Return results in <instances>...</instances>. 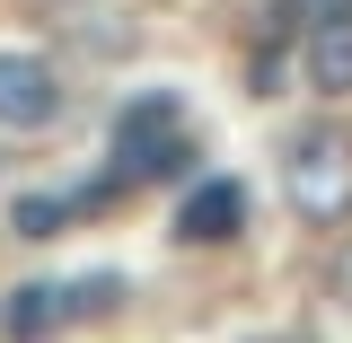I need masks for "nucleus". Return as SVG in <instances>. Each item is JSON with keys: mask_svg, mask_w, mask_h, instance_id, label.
<instances>
[{"mask_svg": "<svg viewBox=\"0 0 352 343\" xmlns=\"http://www.w3.org/2000/svg\"><path fill=\"white\" fill-rule=\"evenodd\" d=\"M326 291H335V300L352 308V238H344V247H335V264H326Z\"/></svg>", "mask_w": 352, "mask_h": 343, "instance_id": "1a4fd4ad", "label": "nucleus"}, {"mask_svg": "<svg viewBox=\"0 0 352 343\" xmlns=\"http://www.w3.org/2000/svg\"><path fill=\"white\" fill-rule=\"evenodd\" d=\"M300 80L317 97H352V18H326L300 36Z\"/></svg>", "mask_w": 352, "mask_h": 343, "instance_id": "39448f33", "label": "nucleus"}, {"mask_svg": "<svg viewBox=\"0 0 352 343\" xmlns=\"http://www.w3.org/2000/svg\"><path fill=\"white\" fill-rule=\"evenodd\" d=\"M0 326H9L18 343L53 335V326H71V291H62V282H27V291H9V308H0Z\"/></svg>", "mask_w": 352, "mask_h": 343, "instance_id": "0eeeda50", "label": "nucleus"}, {"mask_svg": "<svg viewBox=\"0 0 352 343\" xmlns=\"http://www.w3.org/2000/svg\"><path fill=\"white\" fill-rule=\"evenodd\" d=\"M238 229H247V185H229V176H203L185 194V212H176V238L185 247H229Z\"/></svg>", "mask_w": 352, "mask_h": 343, "instance_id": "20e7f679", "label": "nucleus"}, {"mask_svg": "<svg viewBox=\"0 0 352 343\" xmlns=\"http://www.w3.org/2000/svg\"><path fill=\"white\" fill-rule=\"evenodd\" d=\"M185 159H194V141H185V106H176L168 88L132 97L124 115H115V185H159Z\"/></svg>", "mask_w": 352, "mask_h": 343, "instance_id": "f03ea898", "label": "nucleus"}, {"mask_svg": "<svg viewBox=\"0 0 352 343\" xmlns=\"http://www.w3.org/2000/svg\"><path fill=\"white\" fill-rule=\"evenodd\" d=\"M88 203H106V185H80V194H18V203H9V229H18V238H62Z\"/></svg>", "mask_w": 352, "mask_h": 343, "instance_id": "423d86ee", "label": "nucleus"}, {"mask_svg": "<svg viewBox=\"0 0 352 343\" xmlns=\"http://www.w3.org/2000/svg\"><path fill=\"white\" fill-rule=\"evenodd\" d=\"M326 18H352V0H282V27H326Z\"/></svg>", "mask_w": 352, "mask_h": 343, "instance_id": "6e6552de", "label": "nucleus"}, {"mask_svg": "<svg viewBox=\"0 0 352 343\" xmlns=\"http://www.w3.org/2000/svg\"><path fill=\"white\" fill-rule=\"evenodd\" d=\"M62 124V71L44 53H0V132Z\"/></svg>", "mask_w": 352, "mask_h": 343, "instance_id": "7ed1b4c3", "label": "nucleus"}, {"mask_svg": "<svg viewBox=\"0 0 352 343\" xmlns=\"http://www.w3.org/2000/svg\"><path fill=\"white\" fill-rule=\"evenodd\" d=\"M282 203L308 229H344L352 220V132H335V124L291 132V150H282Z\"/></svg>", "mask_w": 352, "mask_h": 343, "instance_id": "f257e3e1", "label": "nucleus"}]
</instances>
